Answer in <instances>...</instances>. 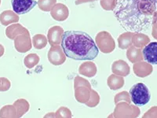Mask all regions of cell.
<instances>
[{"label": "cell", "mask_w": 157, "mask_h": 118, "mask_svg": "<svg viewBox=\"0 0 157 118\" xmlns=\"http://www.w3.org/2000/svg\"><path fill=\"white\" fill-rule=\"evenodd\" d=\"M150 39L147 35L143 34L141 32L134 33L132 36V44L137 48H143L148 43H149Z\"/></svg>", "instance_id": "obj_17"}, {"label": "cell", "mask_w": 157, "mask_h": 118, "mask_svg": "<svg viewBox=\"0 0 157 118\" xmlns=\"http://www.w3.org/2000/svg\"><path fill=\"white\" fill-rule=\"evenodd\" d=\"M134 32H127L120 35L118 38V43L119 47L122 50L129 48L132 45V36H134Z\"/></svg>", "instance_id": "obj_16"}, {"label": "cell", "mask_w": 157, "mask_h": 118, "mask_svg": "<svg viewBox=\"0 0 157 118\" xmlns=\"http://www.w3.org/2000/svg\"><path fill=\"white\" fill-rule=\"evenodd\" d=\"M143 58L145 61H148L150 64H157V43L152 42V43H148L144 47L142 51Z\"/></svg>", "instance_id": "obj_9"}, {"label": "cell", "mask_w": 157, "mask_h": 118, "mask_svg": "<svg viewBox=\"0 0 157 118\" xmlns=\"http://www.w3.org/2000/svg\"><path fill=\"white\" fill-rule=\"evenodd\" d=\"M18 21H19V17L16 13L11 10L4 11L0 15V22L4 25H7L10 23H13V22H17Z\"/></svg>", "instance_id": "obj_20"}, {"label": "cell", "mask_w": 157, "mask_h": 118, "mask_svg": "<svg viewBox=\"0 0 157 118\" xmlns=\"http://www.w3.org/2000/svg\"><path fill=\"white\" fill-rule=\"evenodd\" d=\"M63 34H64V29L61 26H54L50 28L47 34V38H48L50 44L51 46L60 44Z\"/></svg>", "instance_id": "obj_11"}, {"label": "cell", "mask_w": 157, "mask_h": 118, "mask_svg": "<svg viewBox=\"0 0 157 118\" xmlns=\"http://www.w3.org/2000/svg\"><path fill=\"white\" fill-rule=\"evenodd\" d=\"M27 32H29V30L27 29H25V27H23L22 25H19V24H16V25H12L6 29V36L10 39H15L18 35H21L24 33H27Z\"/></svg>", "instance_id": "obj_19"}, {"label": "cell", "mask_w": 157, "mask_h": 118, "mask_svg": "<svg viewBox=\"0 0 157 118\" xmlns=\"http://www.w3.org/2000/svg\"><path fill=\"white\" fill-rule=\"evenodd\" d=\"M96 45L102 53L109 54L115 50L116 43L112 35L106 31H102L96 36Z\"/></svg>", "instance_id": "obj_5"}, {"label": "cell", "mask_w": 157, "mask_h": 118, "mask_svg": "<svg viewBox=\"0 0 157 118\" xmlns=\"http://www.w3.org/2000/svg\"><path fill=\"white\" fill-rule=\"evenodd\" d=\"M61 44L65 56L76 61H91L96 58L99 53L91 36L81 31L64 32Z\"/></svg>", "instance_id": "obj_2"}, {"label": "cell", "mask_w": 157, "mask_h": 118, "mask_svg": "<svg viewBox=\"0 0 157 118\" xmlns=\"http://www.w3.org/2000/svg\"><path fill=\"white\" fill-rule=\"evenodd\" d=\"M127 57L128 58L129 61H131L132 63L141 61L144 59L141 49L135 47L134 46H130L129 48H127Z\"/></svg>", "instance_id": "obj_15"}, {"label": "cell", "mask_w": 157, "mask_h": 118, "mask_svg": "<svg viewBox=\"0 0 157 118\" xmlns=\"http://www.w3.org/2000/svg\"><path fill=\"white\" fill-rule=\"evenodd\" d=\"M48 60L54 65H61L66 60V56L64 54L61 47L58 45L51 46L48 52Z\"/></svg>", "instance_id": "obj_7"}, {"label": "cell", "mask_w": 157, "mask_h": 118, "mask_svg": "<svg viewBox=\"0 0 157 118\" xmlns=\"http://www.w3.org/2000/svg\"><path fill=\"white\" fill-rule=\"evenodd\" d=\"M68 112H71V111L65 107H61L57 111L56 116L57 117H71V116L68 114H65V113H68Z\"/></svg>", "instance_id": "obj_27"}, {"label": "cell", "mask_w": 157, "mask_h": 118, "mask_svg": "<svg viewBox=\"0 0 157 118\" xmlns=\"http://www.w3.org/2000/svg\"><path fill=\"white\" fill-rule=\"evenodd\" d=\"M56 2H57V0H39L37 4L41 10L49 12L54 7Z\"/></svg>", "instance_id": "obj_23"}, {"label": "cell", "mask_w": 157, "mask_h": 118, "mask_svg": "<svg viewBox=\"0 0 157 118\" xmlns=\"http://www.w3.org/2000/svg\"><path fill=\"white\" fill-rule=\"evenodd\" d=\"M51 17L57 22H64L69 15V10L66 6L63 3H56L50 10Z\"/></svg>", "instance_id": "obj_10"}, {"label": "cell", "mask_w": 157, "mask_h": 118, "mask_svg": "<svg viewBox=\"0 0 157 118\" xmlns=\"http://www.w3.org/2000/svg\"><path fill=\"white\" fill-rule=\"evenodd\" d=\"M96 65L92 61H86L81 65L78 69V73L82 76L87 77H93L97 73Z\"/></svg>", "instance_id": "obj_14"}, {"label": "cell", "mask_w": 157, "mask_h": 118, "mask_svg": "<svg viewBox=\"0 0 157 118\" xmlns=\"http://www.w3.org/2000/svg\"><path fill=\"white\" fill-rule=\"evenodd\" d=\"M90 102H86V104L90 107H94L99 103V101H100V97L98 93H97L96 91H94V90L91 89L90 91Z\"/></svg>", "instance_id": "obj_24"}, {"label": "cell", "mask_w": 157, "mask_h": 118, "mask_svg": "<svg viewBox=\"0 0 157 118\" xmlns=\"http://www.w3.org/2000/svg\"><path fill=\"white\" fill-rule=\"evenodd\" d=\"M39 57L38 56V54H30L29 55H27L25 57V60H24V63H25V65L27 67L28 69H32L35 65L39 63Z\"/></svg>", "instance_id": "obj_22"}, {"label": "cell", "mask_w": 157, "mask_h": 118, "mask_svg": "<svg viewBox=\"0 0 157 118\" xmlns=\"http://www.w3.org/2000/svg\"><path fill=\"white\" fill-rule=\"evenodd\" d=\"M129 94L127 93V91H123V92H121V93H119L116 97H115V103H117L118 102H120L122 99H124L127 103L130 104V99L128 96Z\"/></svg>", "instance_id": "obj_26"}, {"label": "cell", "mask_w": 157, "mask_h": 118, "mask_svg": "<svg viewBox=\"0 0 157 118\" xmlns=\"http://www.w3.org/2000/svg\"><path fill=\"white\" fill-rule=\"evenodd\" d=\"M108 86L112 90L120 89L124 85V79L121 76L113 74L108 78Z\"/></svg>", "instance_id": "obj_18"}, {"label": "cell", "mask_w": 157, "mask_h": 118, "mask_svg": "<svg viewBox=\"0 0 157 118\" xmlns=\"http://www.w3.org/2000/svg\"><path fill=\"white\" fill-rule=\"evenodd\" d=\"M156 2V0H116L113 13L126 31L145 32L153 22Z\"/></svg>", "instance_id": "obj_1"}, {"label": "cell", "mask_w": 157, "mask_h": 118, "mask_svg": "<svg viewBox=\"0 0 157 118\" xmlns=\"http://www.w3.org/2000/svg\"><path fill=\"white\" fill-rule=\"evenodd\" d=\"M32 44L34 47L38 50H41L44 48L47 44V37L43 34H37L35 35L32 38Z\"/></svg>", "instance_id": "obj_21"}, {"label": "cell", "mask_w": 157, "mask_h": 118, "mask_svg": "<svg viewBox=\"0 0 157 118\" xmlns=\"http://www.w3.org/2000/svg\"><path fill=\"white\" fill-rule=\"evenodd\" d=\"M14 47L20 53H25L32 48V40L30 38V33H24L19 35L15 39Z\"/></svg>", "instance_id": "obj_8"}, {"label": "cell", "mask_w": 157, "mask_h": 118, "mask_svg": "<svg viewBox=\"0 0 157 118\" xmlns=\"http://www.w3.org/2000/svg\"><path fill=\"white\" fill-rule=\"evenodd\" d=\"M13 11L17 14H25L30 12L37 4L36 0H11Z\"/></svg>", "instance_id": "obj_6"}, {"label": "cell", "mask_w": 157, "mask_h": 118, "mask_svg": "<svg viewBox=\"0 0 157 118\" xmlns=\"http://www.w3.org/2000/svg\"><path fill=\"white\" fill-rule=\"evenodd\" d=\"M91 86L89 81L79 77L75 79V97L78 102L86 103L89 101Z\"/></svg>", "instance_id": "obj_4"}, {"label": "cell", "mask_w": 157, "mask_h": 118, "mask_svg": "<svg viewBox=\"0 0 157 118\" xmlns=\"http://www.w3.org/2000/svg\"><path fill=\"white\" fill-rule=\"evenodd\" d=\"M101 6L105 10H113L116 6V0H101Z\"/></svg>", "instance_id": "obj_25"}, {"label": "cell", "mask_w": 157, "mask_h": 118, "mask_svg": "<svg viewBox=\"0 0 157 118\" xmlns=\"http://www.w3.org/2000/svg\"><path fill=\"white\" fill-rule=\"evenodd\" d=\"M131 102L136 106H143L148 103L151 98V93L148 87L143 83H137L134 84L130 90Z\"/></svg>", "instance_id": "obj_3"}, {"label": "cell", "mask_w": 157, "mask_h": 118, "mask_svg": "<svg viewBox=\"0 0 157 118\" xmlns=\"http://www.w3.org/2000/svg\"><path fill=\"white\" fill-rule=\"evenodd\" d=\"M4 53V47H2L1 45H0V56L2 55V54H3Z\"/></svg>", "instance_id": "obj_28"}, {"label": "cell", "mask_w": 157, "mask_h": 118, "mask_svg": "<svg viewBox=\"0 0 157 118\" xmlns=\"http://www.w3.org/2000/svg\"><path fill=\"white\" fill-rule=\"evenodd\" d=\"M134 73L138 77H145L152 73V66L145 61H137L133 66Z\"/></svg>", "instance_id": "obj_12"}, {"label": "cell", "mask_w": 157, "mask_h": 118, "mask_svg": "<svg viewBox=\"0 0 157 118\" xmlns=\"http://www.w3.org/2000/svg\"><path fill=\"white\" fill-rule=\"evenodd\" d=\"M112 71L114 74L121 77H126L130 73V66L125 61L118 60L113 62L112 65Z\"/></svg>", "instance_id": "obj_13"}]
</instances>
